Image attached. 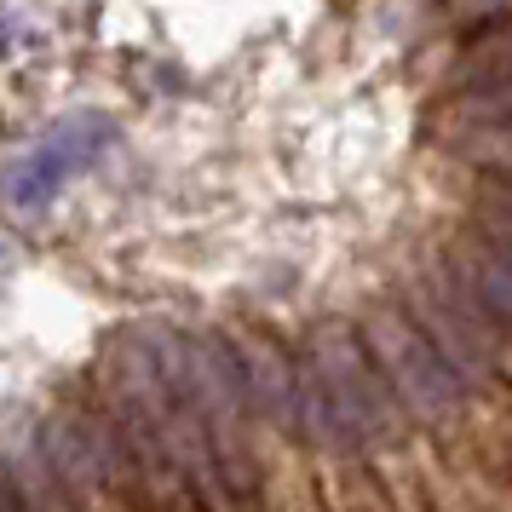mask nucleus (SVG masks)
<instances>
[{"instance_id": "1", "label": "nucleus", "mask_w": 512, "mask_h": 512, "mask_svg": "<svg viewBox=\"0 0 512 512\" xmlns=\"http://www.w3.org/2000/svg\"><path fill=\"white\" fill-rule=\"evenodd\" d=\"M300 363L317 374V386L328 392L334 403V415L346 426V438L363 449V455H386L397 443H409L420 432L415 415L397 403V392L386 386V374L374 369L369 346H363V334L357 323H323L305 334L300 346Z\"/></svg>"}, {"instance_id": "2", "label": "nucleus", "mask_w": 512, "mask_h": 512, "mask_svg": "<svg viewBox=\"0 0 512 512\" xmlns=\"http://www.w3.org/2000/svg\"><path fill=\"white\" fill-rule=\"evenodd\" d=\"M357 334L369 346L374 369L386 374V386L397 392V403L415 415L420 432H443L466 415V380L449 369V357L438 351V340L415 323V311L403 300L369 305V317H357Z\"/></svg>"}, {"instance_id": "3", "label": "nucleus", "mask_w": 512, "mask_h": 512, "mask_svg": "<svg viewBox=\"0 0 512 512\" xmlns=\"http://www.w3.org/2000/svg\"><path fill=\"white\" fill-rule=\"evenodd\" d=\"M403 305H409L415 323L438 340V351L449 357V369L466 380L472 397H489V392H501V386H512V328L501 323L489 305L472 300L438 259H426L415 271Z\"/></svg>"}, {"instance_id": "4", "label": "nucleus", "mask_w": 512, "mask_h": 512, "mask_svg": "<svg viewBox=\"0 0 512 512\" xmlns=\"http://www.w3.org/2000/svg\"><path fill=\"white\" fill-rule=\"evenodd\" d=\"M35 426H41L47 461L58 472V484L70 489L75 512H144L133 455H127L116 420L98 397L70 403V409L35 420Z\"/></svg>"}, {"instance_id": "5", "label": "nucleus", "mask_w": 512, "mask_h": 512, "mask_svg": "<svg viewBox=\"0 0 512 512\" xmlns=\"http://www.w3.org/2000/svg\"><path fill=\"white\" fill-rule=\"evenodd\" d=\"M110 144H116V121L110 116H75L64 127H52L47 144H35L18 167H6L0 173V190H6L12 208H24V213L47 208L52 196L70 185V179H81Z\"/></svg>"}, {"instance_id": "6", "label": "nucleus", "mask_w": 512, "mask_h": 512, "mask_svg": "<svg viewBox=\"0 0 512 512\" xmlns=\"http://www.w3.org/2000/svg\"><path fill=\"white\" fill-rule=\"evenodd\" d=\"M231 340H236V357H242V392H248V415H254V426L294 432L300 351H288L277 334H254V328H231Z\"/></svg>"}, {"instance_id": "7", "label": "nucleus", "mask_w": 512, "mask_h": 512, "mask_svg": "<svg viewBox=\"0 0 512 512\" xmlns=\"http://www.w3.org/2000/svg\"><path fill=\"white\" fill-rule=\"evenodd\" d=\"M438 265L461 282L472 300L489 305L512 328V231H495V225L466 219V231L438 254Z\"/></svg>"}, {"instance_id": "8", "label": "nucleus", "mask_w": 512, "mask_h": 512, "mask_svg": "<svg viewBox=\"0 0 512 512\" xmlns=\"http://www.w3.org/2000/svg\"><path fill=\"white\" fill-rule=\"evenodd\" d=\"M254 455H259V507L265 512H328L323 507V484L305 461V449L294 443V432H254Z\"/></svg>"}, {"instance_id": "9", "label": "nucleus", "mask_w": 512, "mask_h": 512, "mask_svg": "<svg viewBox=\"0 0 512 512\" xmlns=\"http://www.w3.org/2000/svg\"><path fill=\"white\" fill-rule=\"evenodd\" d=\"M305 461H311L317 484H323L328 512H397L386 501L380 478H374L369 455H357L351 443H317V449H305Z\"/></svg>"}, {"instance_id": "10", "label": "nucleus", "mask_w": 512, "mask_h": 512, "mask_svg": "<svg viewBox=\"0 0 512 512\" xmlns=\"http://www.w3.org/2000/svg\"><path fill=\"white\" fill-rule=\"evenodd\" d=\"M0 461H6V472H12V489H18L24 512H75L70 489L58 484V472H52V461H47L41 426L6 432V443H0Z\"/></svg>"}, {"instance_id": "11", "label": "nucleus", "mask_w": 512, "mask_h": 512, "mask_svg": "<svg viewBox=\"0 0 512 512\" xmlns=\"http://www.w3.org/2000/svg\"><path fill=\"white\" fill-rule=\"evenodd\" d=\"M455 432L472 443V455H478L512 495V386H501V392H489V397H472L466 415L455 420Z\"/></svg>"}, {"instance_id": "12", "label": "nucleus", "mask_w": 512, "mask_h": 512, "mask_svg": "<svg viewBox=\"0 0 512 512\" xmlns=\"http://www.w3.org/2000/svg\"><path fill=\"white\" fill-rule=\"evenodd\" d=\"M438 116H449V121H512V64L455 81V93L443 98Z\"/></svg>"}, {"instance_id": "13", "label": "nucleus", "mask_w": 512, "mask_h": 512, "mask_svg": "<svg viewBox=\"0 0 512 512\" xmlns=\"http://www.w3.org/2000/svg\"><path fill=\"white\" fill-rule=\"evenodd\" d=\"M478 225H495V231H512V173H478V208H472Z\"/></svg>"}, {"instance_id": "14", "label": "nucleus", "mask_w": 512, "mask_h": 512, "mask_svg": "<svg viewBox=\"0 0 512 512\" xmlns=\"http://www.w3.org/2000/svg\"><path fill=\"white\" fill-rule=\"evenodd\" d=\"M512 0H443V24L449 29H478V24H495V18H507Z\"/></svg>"}, {"instance_id": "15", "label": "nucleus", "mask_w": 512, "mask_h": 512, "mask_svg": "<svg viewBox=\"0 0 512 512\" xmlns=\"http://www.w3.org/2000/svg\"><path fill=\"white\" fill-rule=\"evenodd\" d=\"M0 512H24V501H18V489H12V472H6V461H0Z\"/></svg>"}, {"instance_id": "16", "label": "nucleus", "mask_w": 512, "mask_h": 512, "mask_svg": "<svg viewBox=\"0 0 512 512\" xmlns=\"http://www.w3.org/2000/svg\"><path fill=\"white\" fill-rule=\"evenodd\" d=\"M0 271H6V242H0Z\"/></svg>"}]
</instances>
